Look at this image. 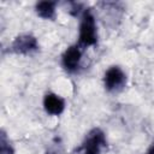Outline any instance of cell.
Returning a JSON list of instances; mask_svg holds the SVG:
<instances>
[{
    "label": "cell",
    "instance_id": "obj_1",
    "mask_svg": "<svg viewBox=\"0 0 154 154\" xmlns=\"http://www.w3.org/2000/svg\"><path fill=\"white\" fill-rule=\"evenodd\" d=\"M96 43H97V28H96L95 17L89 8H85L81 14L77 45L81 48H87L95 46Z\"/></svg>",
    "mask_w": 154,
    "mask_h": 154
},
{
    "label": "cell",
    "instance_id": "obj_2",
    "mask_svg": "<svg viewBox=\"0 0 154 154\" xmlns=\"http://www.w3.org/2000/svg\"><path fill=\"white\" fill-rule=\"evenodd\" d=\"M105 89L109 93L120 91L126 85V75L120 66H109L103 75Z\"/></svg>",
    "mask_w": 154,
    "mask_h": 154
},
{
    "label": "cell",
    "instance_id": "obj_3",
    "mask_svg": "<svg viewBox=\"0 0 154 154\" xmlns=\"http://www.w3.org/2000/svg\"><path fill=\"white\" fill-rule=\"evenodd\" d=\"M106 144L107 141L105 132L101 129L95 128L88 132L81 146V149L84 154H101V150L106 147Z\"/></svg>",
    "mask_w": 154,
    "mask_h": 154
},
{
    "label": "cell",
    "instance_id": "obj_4",
    "mask_svg": "<svg viewBox=\"0 0 154 154\" xmlns=\"http://www.w3.org/2000/svg\"><path fill=\"white\" fill-rule=\"evenodd\" d=\"M38 49V42L35 36L30 34H22L17 36L10 46V51L16 54H30Z\"/></svg>",
    "mask_w": 154,
    "mask_h": 154
},
{
    "label": "cell",
    "instance_id": "obj_5",
    "mask_svg": "<svg viewBox=\"0 0 154 154\" xmlns=\"http://www.w3.org/2000/svg\"><path fill=\"white\" fill-rule=\"evenodd\" d=\"M82 60V48L78 45H72L65 49L61 55V66L65 71L73 73L79 69Z\"/></svg>",
    "mask_w": 154,
    "mask_h": 154
},
{
    "label": "cell",
    "instance_id": "obj_6",
    "mask_svg": "<svg viewBox=\"0 0 154 154\" xmlns=\"http://www.w3.org/2000/svg\"><path fill=\"white\" fill-rule=\"evenodd\" d=\"M43 108L51 116H60L65 109V100L55 93H47L43 97Z\"/></svg>",
    "mask_w": 154,
    "mask_h": 154
},
{
    "label": "cell",
    "instance_id": "obj_7",
    "mask_svg": "<svg viewBox=\"0 0 154 154\" xmlns=\"http://www.w3.org/2000/svg\"><path fill=\"white\" fill-rule=\"evenodd\" d=\"M57 2L55 1H40L35 5V11L38 17L43 19L53 20L57 14Z\"/></svg>",
    "mask_w": 154,
    "mask_h": 154
},
{
    "label": "cell",
    "instance_id": "obj_8",
    "mask_svg": "<svg viewBox=\"0 0 154 154\" xmlns=\"http://www.w3.org/2000/svg\"><path fill=\"white\" fill-rule=\"evenodd\" d=\"M0 153L1 154H13V148L4 131H1V135H0Z\"/></svg>",
    "mask_w": 154,
    "mask_h": 154
},
{
    "label": "cell",
    "instance_id": "obj_9",
    "mask_svg": "<svg viewBox=\"0 0 154 154\" xmlns=\"http://www.w3.org/2000/svg\"><path fill=\"white\" fill-rule=\"evenodd\" d=\"M46 154H63V152H60L59 149L57 150V149H53V148H52V149H48V150L46 152Z\"/></svg>",
    "mask_w": 154,
    "mask_h": 154
},
{
    "label": "cell",
    "instance_id": "obj_10",
    "mask_svg": "<svg viewBox=\"0 0 154 154\" xmlns=\"http://www.w3.org/2000/svg\"><path fill=\"white\" fill-rule=\"evenodd\" d=\"M146 154H154V143L150 146V148L147 150V153Z\"/></svg>",
    "mask_w": 154,
    "mask_h": 154
}]
</instances>
